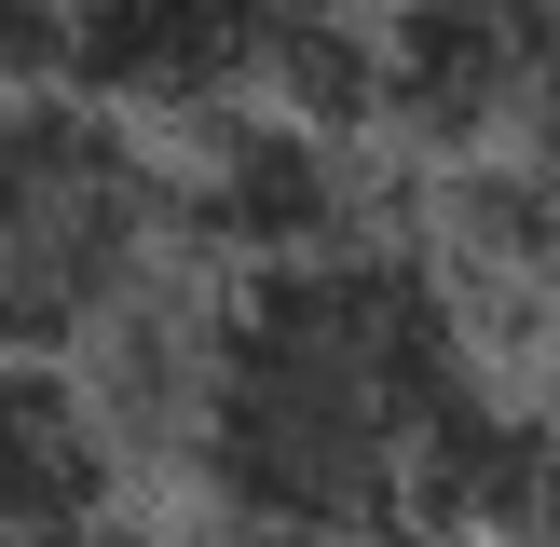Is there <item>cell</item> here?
Returning <instances> with one entry per match:
<instances>
[{"label": "cell", "instance_id": "obj_4", "mask_svg": "<svg viewBox=\"0 0 560 547\" xmlns=\"http://www.w3.org/2000/svg\"><path fill=\"white\" fill-rule=\"evenodd\" d=\"M178 219L206 274H260V260H328V246H370V151L328 109H219L178 151Z\"/></svg>", "mask_w": 560, "mask_h": 547}, {"label": "cell", "instance_id": "obj_1", "mask_svg": "<svg viewBox=\"0 0 560 547\" xmlns=\"http://www.w3.org/2000/svg\"><path fill=\"white\" fill-rule=\"evenodd\" d=\"M164 465L219 547H479L547 520V438L506 410L452 260L410 233L206 274L178 315Z\"/></svg>", "mask_w": 560, "mask_h": 547}, {"label": "cell", "instance_id": "obj_10", "mask_svg": "<svg viewBox=\"0 0 560 547\" xmlns=\"http://www.w3.org/2000/svg\"><path fill=\"white\" fill-rule=\"evenodd\" d=\"M534 438H547V520H560V356H547V397H534Z\"/></svg>", "mask_w": 560, "mask_h": 547}, {"label": "cell", "instance_id": "obj_8", "mask_svg": "<svg viewBox=\"0 0 560 547\" xmlns=\"http://www.w3.org/2000/svg\"><path fill=\"white\" fill-rule=\"evenodd\" d=\"M520 164L560 191V27H547V69H534V109H520Z\"/></svg>", "mask_w": 560, "mask_h": 547}, {"label": "cell", "instance_id": "obj_5", "mask_svg": "<svg viewBox=\"0 0 560 547\" xmlns=\"http://www.w3.org/2000/svg\"><path fill=\"white\" fill-rule=\"evenodd\" d=\"M355 27H370L383 137H410L438 164H492V151H520L560 0H355Z\"/></svg>", "mask_w": 560, "mask_h": 547}, {"label": "cell", "instance_id": "obj_2", "mask_svg": "<svg viewBox=\"0 0 560 547\" xmlns=\"http://www.w3.org/2000/svg\"><path fill=\"white\" fill-rule=\"evenodd\" d=\"M178 274H191V219L151 124L96 109L82 82L0 96V342L96 370L191 301Z\"/></svg>", "mask_w": 560, "mask_h": 547}, {"label": "cell", "instance_id": "obj_7", "mask_svg": "<svg viewBox=\"0 0 560 547\" xmlns=\"http://www.w3.org/2000/svg\"><path fill=\"white\" fill-rule=\"evenodd\" d=\"M69 82V0H0V96Z\"/></svg>", "mask_w": 560, "mask_h": 547}, {"label": "cell", "instance_id": "obj_3", "mask_svg": "<svg viewBox=\"0 0 560 547\" xmlns=\"http://www.w3.org/2000/svg\"><path fill=\"white\" fill-rule=\"evenodd\" d=\"M69 82L124 124H219V109H328L370 137V27L355 0H69Z\"/></svg>", "mask_w": 560, "mask_h": 547}, {"label": "cell", "instance_id": "obj_6", "mask_svg": "<svg viewBox=\"0 0 560 547\" xmlns=\"http://www.w3.org/2000/svg\"><path fill=\"white\" fill-rule=\"evenodd\" d=\"M137 479V424L82 356H27L0 342V534H82L124 520Z\"/></svg>", "mask_w": 560, "mask_h": 547}, {"label": "cell", "instance_id": "obj_9", "mask_svg": "<svg viewBox=\"0 0 560 547\" xmlns=\"http://www.w3.org/2000/svg\"><path fill=\"white\" fill-rule=\"evenodd\" d=\"M0 547H164V534H124V520H82V534H0ZM219 547V534H206Z\"/></svg>", "mask_w": 560, "mask_h": 547}]
</instances>
